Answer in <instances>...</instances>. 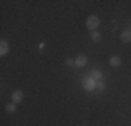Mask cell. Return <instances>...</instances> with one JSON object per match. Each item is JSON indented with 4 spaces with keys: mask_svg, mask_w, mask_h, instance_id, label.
Wrapping results in <instances>:
<instances>
[{
    "mask_svg": "<svg viewBox=\"0 0 131 126\" xmlns=\"http://www.w3.org/2000/svg\"><path fill=\"white\" fill-rule=\"evenodd\" d=\"M91 38H92L93 42H99V41H101V38H102V35L98 32V31H93L92 35H91Z\"/></svg>",
    "mask_w": 131,
    "mask_h": 126,
    "instance_id": "9",
    "label": "cell"
},
{
    "mask_svg": "<svg viewBox=\"0 0 131 126\" xmlns=\"http://www.w3.org/2000/svg\"><path fill=\"white\" fill-rule=\"evenodd\" d=\"M6 111L10 112V113L15 112V104H7V105H6Z\"/></svg>",
    "mask_w": 131,
    "mask_h": 126,
    "instance_id": "10",
    "label": "cell"
},
{
    "mask_svg": "<svg viewBox=\"0 0 131 126\" xmlns=\"http://www.w3.org/2000/svg\"><path fill=\"white\" fill-rule=\"evenodd\" d=\"M101 25V20H99L98 15H89L88 18H86V28L91 31H95L98 30V27Z\"/></svg>",
    "mask_w": 131,
    "mask_h": 126,
    "instance_id": "1",
    "label": "cell"
},
{
    "mask_svg": "<svg viewBox=\"0 0 131 126\" xmlns=\"http://www.w3.org/2000/svg\"><path fill=\"white\" fill-rule=\"evenodd\" d=\"M66 65H68V66H74V60H73V59H70V58L66 59Z\"/></svg>",
    "mask_w": 131,
    "mask_h": 126,
    "instance_id": "12",
    "label": "cell"
},
{
    "mask_svg": "<svg viewBox=\"0 0 131 126\" xmlns=\"http://www.w3.org/2000/svg\"><path fill=\"white\" fill-rule=\"evenodd\" d=\"M11 100H13V102L14 104H20V102H23V100H24V93L21 90H15L13 94H11Z\"/></svg>",
    "mask_w": 131,
    "mask_h": 126,
    "instance_id": "4",
    "label": "cell"
},
{
    "mask_svg": "<svg viewBox=\"0 0 131 126\" xmlns=\"http://www.w3.org/2000/svg\"><path fill=\"white\" fill-rule=\"evenodd\" d=\"M86 63H88V58L85 55H80L74 60V66L75 67H84V66H86Z\"/></svg>",
    "mask_w": 131,
    "mask_h": 126,
    "instance_id": "3",
    "label": "cell"
},
{
    "mask_svg": "<svg viewBox=\"0 0 131 126\" xmlns=\"http://www.w3.org/2000/svg\"><path fill=\"white\" fill-rule=\"evenodd\" d=\"M91 77H92L95 81H101V80H102V73H101L99 70H96V69H93V70L91 71Z\"/></svg>",
    "mask_w": 131,
    "mask_h": 126,
    "instance_id": "8",
    "label": "cell"
},
{
    "mask_svg": "<svg viewBox=\"0 0 131 126\" xmlns=\"http://www.w3.org/2000/svg\"><path fill=\"white\" fill-rule=\"evenodd\" d=\"M109 65L112 67H118L121 65V59L118 56H112V58H109Z\"/></svg>",
    "mask_w": 131,
    "mask_h": 126,
    "instance_id": "6",
    "label": "cell"
},
{
    "mask_svg": "<svg viewBox=\"0 0 131 126\" xmlns=\"http://www.w3.org/2000/svg\"><path fill=\"white\" fill-rule=\"evenodd\" d=\"M96 88H98L99 91H103V90H105V84H103V81H96Z\"/></svg>",
    "mask_w": 131,
    "mask_h": 126,
    "instance_id": "11",
    "label": "cell"
},
{
    "mask_svg": "<svg viewBox=\"0 0 131 126\" xmlns=\"http://www.w3.org/2000/svg\"><path fill=\"white\" fill-rule=\"evenodd\" d=\"M82 87L85 88V90H88V91H92L93 88L96 87V81L93 80L92 77H85L82 80Z\"/></svg>",
    "mask_w": 131,
    "mask_h": 126,
    "instance_id": "2",
    "label": "cell"
},
{
    "mask_svg": "<svg viewBox=\"0 0 131 126\" xmlns=\"http://www.w3.org/2000/svg\"><path fill=\"white\" fill-rule=\"evenodd\" d=\"M120 39L123 41V42H126V43L131 42V31H128V30L123 31V32L120 34Z\"/></svg>",
    "mask_w": 131,
    "mask_h": 126,
    "instance_id": "5",
    "label": "cell"
},
{
    "mask_svg": "<svg viewBox=\"0 0 131 126\" xmlns=\"http://www.w3.org/2000/svg\"><path fill=\"white\" fill-rule=\"evenodd\" d=\"M0 55L2 56H4L6 53L8 52V42L7 41H4V39H2V42H0Z\"/></svg>",
    "mask_w": 131,
    "mask_h": 126,
    "instance_id": "7",
    "label": "cell"
}]
</instances>
